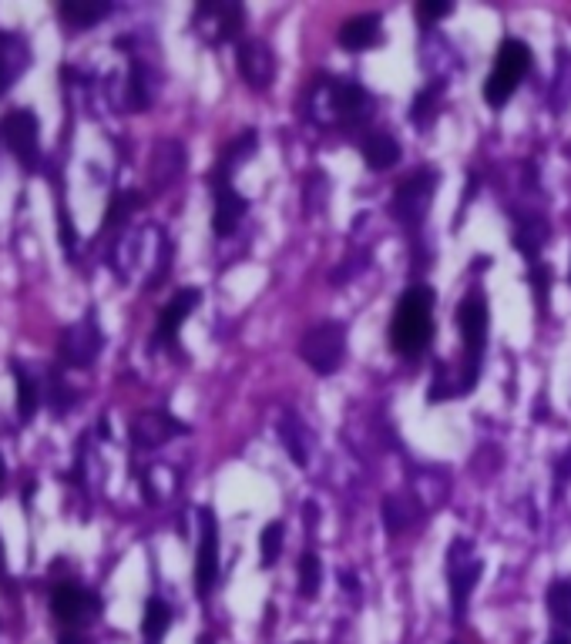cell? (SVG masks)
<instances>
[{
	"instance_id": "cell-1",
	"label": "cell",
	"mask_w": 571,
	"mask_h": 644,
	"mask_svg": "<svg viewBox=\"0 0 571 644\" xmlns=\"http://www.w3.org/2000/svg\"><path fill=\"white\" fill-rule=\"evenodd\" d=\"M430 313H434V289L414 285L400 295L390 319V342L400 356H417L430 342V336H434Z\"/></svg>"
},
{
	"instance_id": "cell-2",
	"label": "cell",
	"mask_w": 571,
	"mask_h": 644,
	"mask_svg": "<svg viewBox=\"0 0 571 644\" xmlns=\"http://www.w3.org/2000/svg\"><path fill=\"white\" fill-rule=\"evenodd\" d=\"M457 332L467 346V366L457 376V393H471L477 383V366H481V350L488 340V305L477 293H471L464 303L457 305Z\"/></svg>"
},
{
	"instance_id": "cell-3",
	"label": "cell",
	"mask_w": 571,
	"mask_h": 644,
	"mask_svg": "<svg viewBox=\"0 0 571 644\" xmlns=\"http://www.w3.org/2000/svg\"><path fill=\"white\" fill-rule=\"evenodd\" d=\"M531 70V51L524 41H514L508 37L498 51V61H494V70L484 78V101L494 107H501L514 91L518 84L524 81V74Z\"/></svg>"
},
{
	"instance_id": "cell-4",
	"label": "cell",
	"mask_w": 571,
	"mask_h": 644,
	"mask_svg": "<svg viewBox=\"0 0 571 644\" xmlns=\"http://www.w3.org/2000/svg\"><path fill=\"white\" fill-rule=\"evenodd\" d=\"M346 356V326L343 322H316L299 340V359L316 373H336Z\"/></svg>"
},
{
	"instance_id": "cell-5",
	"label": "cell",
	"mask_w": 571,
	"mask_h": 644,
	"mask_svg": "<svg viewBox=\"0 0 571 644\" xmlns=\"http://www.w3.org/2000/svg\"><path fill=\"white\" fill-rule=\"evenodd\" d=\"M313 98H323V101H313V111H326L323 121H340L350 128V125H363L370 117V98L357 81L320 84Z\"/></svg>"
},
{
	"instance_id": "cell-6",
	"label": "cell",
	"mask_w": 571,
	"mask_h": 644,
	"mask_svg": "<svg viewBox=\"0 0 571 644\" xmlns=\"http://www.w3.org/2000/svg\"><path fill=\"white\" fill-rule=\"evenodd\" d=\"M98 352H101V332H98L95 316L88 313L81 322L64 329V336H61V359L71 369H88L98 359Z\"/></svg>"
},
{
	"instance_id": "cell-7",
	"label": "cell",
	"mask_w": 571,
	"mask_h": 644,
	"mask_svg": "<svg viewBox=\"0 0 571 644\" xmlns=\"http://www.w3.org/2000/svg\"><path fill=\"white\" fill-rule=\"evenodd\" d=\"M199 527H202V537H199V554H195V587L205 598L219 581V524L209 507L199 510Z\"/></svg>"
},
{
	"instance_id": "cell-8",
	"label": "cell",
	"mask_w": 571,
	"mask_h": 644,
	"mask_svg": "<svg viewBox=\"0 0 571 644\" xmlns=\"http://www.w3.org/2000/svg\"><path fill=\"white\" fill-rule=\"evenodd\" d=\"M434 185H437V178L430 175V172H417L404 182V185L397 188V201H393V211H397V219L404 225H420L424 222V215H427V205L434 199Z\"/></svg>"
},
{
	"instance_id": "cell-9",
	"label": "cell",
	"mask_w": 571,
	"mask_h": 644,
	"mask_svg": "<svg viewBox=\"0 0 571 644\" xmlns=\"http://www.w3.org/2000/svg\"><path fill=\"white\" fill-rule=\"evenodd\" d=\"M0 131H4V141H7V148L14 152V158L24 162L27 168H34L37 158H41V152H37V117L31 115L27 107L11 111V115L4 117Z\"/></svg>"
},
{
	"instance_id": "cell-10",
	"label": "cell",
	"mask_w": 571,
	"mask_h": 644,
	"mask_svg": "<svg viewBox=\"0 0 571 644\" xmlns=\"http://www.w3.org/2000/svg\"><path fill=\"white\" fill-rule=\"evenodd\" d=\"M236 68L242 74V81L249 84V88H256V91H262L266 84L273 81L276 58L266 41H242L236 51Z\"/></svg>"
},
{
	"instance_id": "cell-11",
	"label": "cell",
	"mask_w": 571,
	"mask_h": 644,
	"mask_svg": "<svg viewBox=\"0 0 571 644\" xmlns=\"http://www.w3.org/2000/svg\"><path fill=\"white\" fill-rule=\"evenodd\" d=\"M182 434H185V423H179L175 416H168V413L162 410L138 413V416L131 420V440H135V446H145V450L168 443L172 436H182Z\"/></svg>"
},
{
	"instance_id": "cell-12",
	"label": "cell",
	"mask_w": 571,
	"mask_h": 644,
	"mask_svg": "<svg viewBox=\"0 0 571 644\" xmlns=\"http://www.w3.org/2000/svg\"><path fill=\"white\" fill-rule=\"evenodd\" d=\"M51 611H54L58 621L78 628V624H84L98 611V598L78 584H61L54 587V594H51Z\"/></svg>"
},
{
	"instance_id": "cell-13",
	"label": "cell",
	"mask_w": 571,
	"mask_h": 644,
	"mask_svg": "<svg viewBox=\"0 0 571 644\" xmlns=\"http://www.w3.org/2000/svg\"><path fill=\"white\" fill-rule=\"evenodd\" d=\"M199 299H202L199 289H182V293H175V299H172V303L162 309V316H158L155 342H175L179 326L195 313V309H199Z\"/></svg>"
},
{
	"instance_id": "cell-14",
	"label": "cell",
	"mask_w": 571,
	"mask_h": 644,
	"mask_svg": "<svg viewBox=\"0 0 571 644\" xmlns=\"http://www.w3.org/2000/svg\"><path fill=\"white\" fill-rule=\"evenodd\" d=\"M246 199L232 191V185H219L215 188V211H212V229L215 235H232L236 232L239 219L246 215Z\"/></svg>"
},
{
	"instance_id": "cell-15",
	"label": "cell",
	"mask_w": 571,
	"mask_h": 644,
	"mask_svg": "<svg viewBox=\"0 0 571 644\" xmlns=\"http://www.w3.org/2000/svg\"><path fill=\"white\" fill-rule=\"evenodd\" d=\"M199 21H209L212 27V41H232L242 27V7L239 4H202L199 7Z\"/></svg>"
},
{
	"instance_id": "cell-16",
	"label": "cell",
	"mask_w": 571,
	"mask_h": 644,
	"mask_svg": "<svg viewBox=\"0 0 571 644\" xmlns=\"http://www.w3.org/2000/svg\"><path fill=\"white\" fill-rule=\"evenodd\" d=\"M380 41V17L377 14H360L353 21H346L340 27V44L346 51H367Z\"/></svg>"
},
{
	"instance_id": "cell-17",
	"label": "cell",
	"mask_w": 571,
	"mask_h": 644,
	"mask_svg": "<svg viewBox=\"0 0 571 644\" xmlns=\"http://www.w3.org/2000/svg\"><path fill=\"white\" fill-rule=\"evenodd\" d=\"M27 47L24 41H17L11 34H0V98L7 94L14 74H21L27 68Z\"/></svg>"
},
{
	"instance_id": "cell-18",
	"label": "cell",
	"mask_w": 571,
	"mask_h": 644,
	"mask_svg": "<svg viewBox=\"0 0 571 644\" xmlns=\"http://www.w3.org/2000/svg\"><path fill=\"white\" fill-rule=\"evenodd\" d=\"M363 162H367L373 172H387V168H393V164L400 162V145H397V138L387 135V131L370 135V138L363 141Z\"/></svg>"
},
{
	"instance_id": "cell-19",
	"label": "cell",
	"mask_w": 571,
	"mask_h": 644,
	"mask_svg": "<svg viewBox=\"0 0 571 644\" xmlns=\"http://www.w3.org/2000/svg\"><path fill=\"white\" fill-rule=\"evenodd\" d=\"M279 436H283V443L289 446V457L296 467H306L310 463V443H306V426L299 420L296 413H286L283 420H279Z\"/></svg>"
},
{
	"instance_id": "cell-20",
	"label": "cell",
	"mask_w": 571,
	"mask_h": 644,
	"mask_svg": "<svg viewBox=\"0 0 571 644\" xmlns=\"http://www.w3.org/2000/svg\"><path fill=\"white\" fill-rule=\"evenodd\" d=\"M477 577H481V564L471 561V564H451V604H454V614H461L467 608V598H471V591H474Z\"/></svg>"
},
{
	"instance_id": "cell-21",
	"label": "cell",
	"mask_w": 571,
	"mask_h": 644,
	"mask_svg": "<svg viewBox=\"0 0 571 644\" xmlns=\"http://www.w3.org/2000/svg\"><path fill=\"white\" fill-rule=\"evenodd\" d=\"M61 14L74 23V27H91V23L105 21L108 14H111V4L108 0H71V4H64Z\"/></svg>"
},
{
	"instance_id": "cell-22",
	"label": "cell",
	"mask_w": 571,
	"mask_h": 644,
	"mask_svg": "<svg viewBox=\"0 0 571 644\" xmlns=\"http://www.w3.org/2000/svg\"><path fill=\"white\" fill-rule=\"evenodd\" d=\"M548 242V225L541 219H521L518 232H514V246L521 248L524 258H535Z\"/></svg>"
},
{
	"instance_id": "cell-23",
	"label": "cell",
	"mask_w": 571,
	"mask_h": 644,
	"mask_svg": "<svg viewBox=\"0 0 571 644\" xmlns=\"http://www.w3.org/2000/svg\"><path fill=\"white\" fill-rule=\"evenodd\" d=\"M14 383H17V410H21V420H34L37 413V383L34 376L27 373L24 366L14 363Z\"/></svg>"
},
{
	"instance_id": "cell-24",
	"label": "cell",
	"mask_w": 571,
	"mask_h": 644,
	"mask_svg": "<svg viewBox=\"0 0 571 644\" xmlns=\"http://www.w3.org/2000/svg\"><path fill=\"white\" fill-rule=\"evenodd\" d=\"M168 624H172V608H168L162 598H152L145 604V621H142L145 638H148V641H158V638L168 631Z\"/></svg>"
},
{
	"instance_id": "cell-25",
	"label": "cell",
	"mask_w": 571,
	"mask_h": 644,
	"mask_svg": "<svg viewBox=\"0 0 571 644\" xmlns=\"http://www.w3.org/2000/svg\"><path fill=\"white\" fill-rule=\"evenodd\" d=\"M548 611H551L555 624L571 628V581H555L548 587Z\"/></svg>"
},
{
	"instance_id": "cell-26",
	"label": "cell",
	"mask_w": 571,
	"mask_h": 644,
	"mask_svg": "<svg viewBox=\"0 0 571 644\" xmlns=\"http://www.w3.org/2000/svg\"><path fill=\"white\" fill-rule=\"evenodd\" d=\"M320 577H323L320 557H316V554H306V557L299 561V594H303L306 601L316 598V591H320Z\"/></svg>"
},
{
	"instance_id": "cell-27",
	"label": "cell",
	"mask_w": 571,
	"mask_h": 644,
	"mask_svg": "<svg viewBox=\"0 0 571 644\" xmlns=\"http://www.w3.org/2000/svg\"><path fill=\"white\" fill-rule=\"evenodd\" d=\"M283 537H286V527L279 524V520H273V524L262 527V540H259L262 564H273L276 557L283 554Z\"/></svg>"
},
{
	"instance_id": "cell-28",
	"label": "cell",
	"mask_w": 571,
	"mask_h": 644,
	"mask_svg": "<svg viewBox=\"0 0 571 644\" xmlns=\"http://www.w3.org/2000/svg\"><path fill=\"white\" fill-rule=\"evenodd\" d=\"M48 403H51V410H54V416H61V413H68V406L74 403V393L71 389H64V383H61V376L51 369L48 373Z\"/></svg>"
},
{
	"instance_id": "cell-29",
	"label": "cell",
	"mask_w": 571,
	"mask_h": 644,
	"mask_svg": "<svg viewBox=\"0 0 571 644\" xmlns=\"http://www.w3.org/2000/svg\"><path fill=\"white\" fill-rule=\"evenodd\" d=\"M383 520H387V530H390V534H400V530L410 524V514H407V507L400 504V497H387V504H383Z\"/></svg>"
},
{
	"instance_id": "cell-30",
	"label": "cell",
	"mask_w": 571,
	"mask_h": 644,
	"mask_svg": "<svg viewBox=\"0 0 571 644\" xmlns=\"http://www.w3.org/2000/svg\"><path fill=\"white\" fill-rule=\"evenodd\" d=\"M142 205V199L135 195V191H118L115 195V201H111V209H108V219H105V225H118L128 211H135Z\"/></svg>"
},
{
	"instance_id": "cell-31",
	"label": "cell",
	"mask_w": 571,
	"mask_h": 644,
	"mask_svg": "<svg viewBox=\"0 0 571 644\" xmlns=\"http://www.w3.org/2000/svg\"><path fill=\"white\" fill-rule=\"evenodd\" d=\"M451 11H454L451 0H424V4H417V17H420L424 23L441 21V17H447Z\"/></svg>"
},
{
	"instance_id": "cell-32",
	"label": "cell",
	"mask_w": 571,
	"mask_h": 644,
	"mask_svg": "<svg viewBox=\"0 0 571 644\" xmlns=\"http://www.w3.org/2000/svg\"><path fill=\"white\" fill-rule=\"evenodd\" d=\"M457 389L451 387V379H447V366L444 363H437V379L430 383V389H427V399L430 403H437V399H444V397H454Z\"/></svg>"
},
{
	"instance_id": "cell-33",
	"label": "cell",
	"mask_w": 571,
	"mask_h": 644,
	"mask_svg": "<svg viewBox=\"0 0 571 644\" xmlns=\"http://www.w3.org/2000/svg\"><path fill=\"white\" fill-rule=\"evenodd\" d=\"M58 644H88V641H84V638H81V634H61V638H58Z\"/></svg>"
},
{
	"instance_id": "cell-34",
	"label": "cell",
	"mask_w": 571,
	"mask_h": 644,
	"mask_svg": "<svg viewBox=\"0 0 571 644\" xmlns=\"http://www.w3.org/2000/svg\"><path fill=\"white\" fill-rule=\"evenodd\" d=\"M7 577V561H4V540H0V581Z\"/></svg>"
},
{
	"instance_id": "cell-35",
	"label": "cell",
	"mask_w": 571,
	"mask_h": 644,
	"mask_svg": "<svg viewBox=\"0 0 571 644\" xmlns=\"http://www.w3.org/2000/svg\"><path fill=\"white\" fill-rule=\"evenodd\" d=\"M551 644H571L568 634H558V638H551Z\"/></svg>"
},
{
	"instance_id": "cell-36",
	"label": "cell",
	"mask_w": 571,
	"mask_h": 644,
	"mask_svg": "<svg viewBox=\"0 0 571 644\" xmlns=\"http://www.w3.org/2000/svg\"><path fill=\"white\" fill-rule=\"evenodd\" d=\"M4 473H7V470H4V457H0V481H4Z\"/></svg>"
}]
</instances>
